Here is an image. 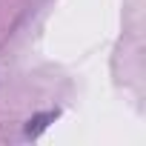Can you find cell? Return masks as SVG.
I'll list each match as a JSON object with an SVG mask.
<instances>
[{
  "label": "cell",
  "mask_w": 146,
  "mask_h": 146,
  "mask_svg": "<svg viewBox=\"0 0 146 146\" xmlns=\"http://www.w3.org/2000/svg\"><path fill=\"white\" fill-rule=\"evenodd\" d=\"M52 117H54V115L49 112V115H40V117L29 120V126H26V135H32V137H35V135H40V132L46 129V120H52Z\"/></svg>",
  "instance_id": "cell-1"
}]
</instances>
